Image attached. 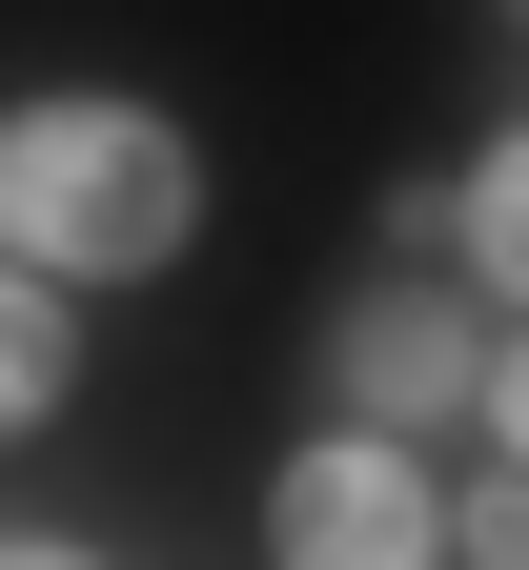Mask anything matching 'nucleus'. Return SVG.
<instances>
[{
	"label": "nucleus",
	"instance_id": "nucleus-1",
	"mask_svg": "<svg viewBox=\"0 0 529 570\" xmlns=\"http://www.w3.org/2000/svg\"><path fill=\"white\" fill-rule=\"evenodd\" d=\"M204 245V142L143 102V82H41L0 102V265L21 285H164Z\"/></svg>",
	"mask_w": 529,
	"mask_h": 570
},
{
	"label": "nucleus",
	"instance_id": "nucleus-2",
	"mask_svg": "<svg viewBox=\"0 0 529 570\" xmlns=\"http://www.w3.org/2000/svg\"><path fill=\"white\" fill-rule=\"evenodd\" d=\"M326 387H346V428H388V449H428V428H489V469H509V326L469 306V285H428V265L346 285Z\"/></svg>",
	"mask_w": 529,
	"mask_h": 570
},
{
	"label": "nucleus",
	"instance_id": "nucleus-3",
	"mask_svg": "<svg viewBox=\"0 0 529 570\" xmlns=\"http://www.w3.org/2000/svg\"><path fill=\"white\" fill-rule=\"evenodd\" d=\"M265 570H448V469L388 428H306L265 469Z\"/></svg>",
	"mask_w": 529,
	"mask_h": 570
},
{
	"label": "nucleus",
	"instance_id": "nucleus-4",
	"mask_svg": "<svg viewBox=\"0 0 529 570\" xmlns=\"http://www.w3.org/2000/svg\"><path fill=\"white\" fill-rule=\"evenodd\" d=\"M61 407H82V306L0 265V428H61Z\"/></svg>",
	"mask_w": 529,
	"mask_h": 570
},
{
	"label": "nucleus",
	"instance_id": "nucleus-5",
	"mask_svg": "<svg viewBox=\"0 0 529 570\" xmlns=\"http://www.w3.org/2000/svg\"><path fill=\"white\" fill-rule=\"evenodd\" d=\"M0 570H102V550H61V530H0Z\"/></svg>",
	"mask_w": 529,
	"mask_h": 570
}]
</instances>
